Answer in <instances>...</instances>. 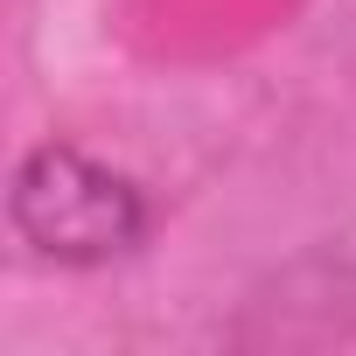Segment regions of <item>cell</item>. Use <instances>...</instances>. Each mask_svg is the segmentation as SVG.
I'll return each instance as SVG.
<instances>
[{
	"label": "cell",
	"instance_id": "6da1fadb",
	"mask_svg": "<svg viewBox=\"0 0 356 356\" xmlns=\"http://www.w3.org/2000/svg\"><path fill=\"white\" fill-rule=\"evenodd\" d=\"M8 224L35 259L91 273L147 245L154 203L126 168L84 154L77 140H42L8 175Z\"/></svg>",
	"mask_w": 356,
	"mask_h": 356
}]
</instances>
